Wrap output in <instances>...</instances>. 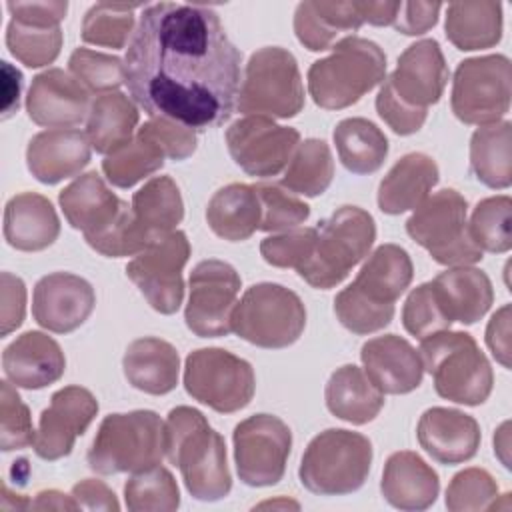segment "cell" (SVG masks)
<instances>
[{
    "label": "cell",
    "mask_w": 512,
    "mask_h": 512,
    "mask_svg": "<svg viewBox=\"0 0 512 512\" xmlns=\"http://www.w3.org/2000/svg\"><path fill=\"white\" fill-rule=\"evenodd\" d=\"M68 68L72 76L90 92H114L124 84V60L90 48H76L70 54Z\"/></svg>",
    "instance_id": "cell-48"
},
{
    "label": "cell",
    "mask_w": 512,
    "mask_h": 512,
    "mask_svg": "<svg viewBox=\"0 0 512 512\" xmlns=\"http://www.w3.org/2000/svg\"><path fill=\"white\" fill-rule=\"evenodd\" d=\"M72 498L82 510H120L116 494L96 478L80 480L72 486Z\"/></svg>",
    "instance_id": "cell-56"
},
{
    "label": "cell",
    "mask_w": 512,
    "mask_h": 512,
    "mask_svg": "<svg viewBox=\"0 0 512 512\" xmlns=\"http://www.w3.org/2000/svg\"><path fill=\"white\" fill-rule=\"evenodd\" d=\"M360 360L382 394H408L422 384L424 366L418 350L396 334L364 342Z\"/></svg>",
    "instance_id": "cell-25"
},
{
    "label": "cell",
    "mask_w": 512,
    "mask_h": 512,
    "mask_svg": "<svg viewBox=\"0 0 512 512\" xmlns=\"http://www.w3.org/2000/svg\"><path fill=\"white\" fill-rule=\"evenodd\" d=\"M60 220L52 202L36 192L12 196L4 206V240L22 252H38L56 242Z\"/></svg>",
    "instance_id": "cell-29"
},
{
    "label": "cell",
    "mask_w": 512,
    "mask_h": 512,
    "mask_svg": "<svg viewBox=\"0 0 512 512\" xmlns=\"http://www.w3.org/2000/svg\"><path fill=\"white\" fill-rule=\"evenodd\" d=\"M184 218L180 188L170 176L150 178L132 196L130 226L140 252L176 230Z\"/></svg>",
    "instance_id": "cell-27"
},
{
    "label": "cell",
    "mask_w": 512,
    "mask_h": 512,
    "mask_svg": "<svg viewBox=\"0 0 512 512\" xmlns=\"http://www.w3.org/2000/svg\"><path fill=\"white\" fill-rule=\"evenodd\" d=\"M316 230L314 252L296 272L312 288L328 290L340 284L370 252L376 240V224L364 208L340 206L318 222Z\"/></svg>",
    "instance_id": "cell-7"
},
{
    "label": "cell",
    "mask_w": 512,
    "mask_h": 512,
    "mask_svg": "<svg viewBox=\"0 0 512 512\" xmlns=\"http://www.w3.org/2000/svg\"><path fill=\"white\" fill-rule=\"evenodd\" d=\"M232 332L258 348H286L306 326V308L296 292L282 284L260 282L250 286L230 316Z\"/></svg>",
    "instance_id": "cell-10"
},
{
    "label": "cell",
    "mask_w": 512,
    "mask_h": 512,
    "mask_svg": "<svg viewBox=\"0 0 512 512\" xmlns=\"http://www.w3.org/2000/svg\"><path fill=\"white\" fill-rule=\"evenodd\" d=\"M2 118H8L12 112L18 110L20 104V90H22V74L20 70L12 68L6 60H2Z\"/></svg>",
    "instance_id": "cell-58"
},
{
    "label": "cell",
    "mask_w": 512,
    "mask_h": 512,
    "mask_svg": "<svg viewBox=\"0 0 512 512\" xmlns=\"http://www.w3.org/2000/svg\"><path fill=\"white\" fill-rule=\"evenodd\" d=\"M124 500L132 512H172L180 506V490L170 470L156 464L132 472L124 484Z\"/></svg>",
    "instance_id": "cell-42"
},
{
    "label": "cell",
    "mask_w": 512,
    "mask_h": 512,
    "mask_svg": "<svg viewBox=\"0 0 512 512\" xmlns=\"http://www.w3.org/2000/svg\"><path fill=\"white\" fill-rule=\"evenodd\" d=\"M32 510H78L76 500L58 490H42L36 494L34 502L30 504Z\"/></svg>",
    "instance_id": "cell-60"
},
{
    "label": "cell",
    "mask_w": 512,
    "mask_h": 512,
    "mask_svg": "<svg viewBox=\"0 0 512 512\" xmlns=\"http://www.w3.org/2000/svg\"><path fill=\"white\" fill-rule=\"evenodd\" d=\"M90 106V90L60 68L36 74L26 96L30 120L48 128H70L84 122Z\"/></svg>",
    "instance_id": "cell-21"
},
{
    "label": "cell",
    "mask_w": 512,
    "mask_h": 512,
    "mask_svg": "<svg viewBox=\"0 0 512 512\" xmlns=\"http://www.w3.org/2000/svg\"><path fill=\"white\" fill-rule=\"evenodd\" d=\"M502 438H504V440H500V436H498V434L494 436V452H498V456H500V460L504 462V466H506V468H510V464H508V460H506V456H504V452L508 450V422H504Z\"/></svg>",
    "instance_id": "cell-61"
},
{
    "label": "cell",
    "mask_w": 512,
    "mask_h": 512,
    "mask_svg": "<svg viewBox=\"0 0 512 512\" xmlns=\"http://www.w3.org/2000/svg\"><path fill=\"white\" fill-rule=\"evenodd\" d=\"M372 466L370 440L352 430L328 428L316 434L304 450L298 478L318 496H344L356 492Z\"/></svg>",
    "instance_id": "cell-9"
},
{
    "label": "cell",
    "mask_w": 512,
    "mask_h": 512,
    "mask_svg": "<svg viewBox=\"0 0 512 512\" xmlns=\"http://www.w3.org/2000/svg\"><path fill=\"white\" fill-rule=\"evenodd\" d=\"M444 30L458 50L492 48L502 38V4L494 0L450 2Z\"/></svg>",
    "instance_id": "cell-35"
},
{
    "label": "cell",
    "mask_w": 512,
    "mask_h": 512,
    "mask_svg": "<svg viewBox=\"0 0 512 512\" xmlns=\"http://www.w3.org/2000/svg\"><path fill=\"white\" fill-rule=\"evenodd\" d=\"M448 74L444 54L434 38L410 44L378 90V116L400 136L418 132L426 122L428 106L444 94Z\"/></svg>",
    "instance_id": "cell-2"
},
{
    "label": "cell",
    "mask_w": 512,
    "mask_h": 512,
    "mask_svg": "<svg viewBox=\"0 0 512 512\" xmlns=\"http://www.w3.org/2000/svg\"><path fill=\"white\" fill-rule=\"evenodd\" d=\"M512 68L504 54L466 58L456 66L450 106L464 124H494L510 108Z\"/></svg>",
    "instance_id": "cell-14"
},
{
    "label": "cell",
    "mask_w": 512,
    "mask_h": 512,
    "mask_svg": "<svg viewBox=\"0 0 512 512\" xmlns=\"http://www.w3.org/2000/svg\"><path fill=\"white\" fill-rule=\"evenodd\" d=\"M58 202L68 224L80 230L88 244L110 232L128 208V202L120 200L96 170L70 182L58 194Z\"/></svg>",
    "instance_id": "cell-22"
},
{
    "label": "cell",
    "mask_w": 512,
    "mask_h": 512,
    "mask_svg": "<svg viewBox=\"0 0 512 512\" xmlns=\"http://www.w3.org/2000/svg\"><path fill=\"white\" fill-rule=\"evenodd\" d=\"M470 168L488 188L504 190L512 182V124L500 120L480 126L470 138Z\"/></svg>",
    "instance_id": "cell-38"
},
{
    "label": "cell",
    "mask_w": 512,
    "mask_h": 512,
    "mask_svg": "<svg viewBox=\"0 0 512 512\" xmlns=\"http://www.w3.org/2000/svg\"><path fill=\"white\" fill-rule=\"evenodd\" d=\"M6 46L24 66L40 68L58 58L62 48V30L60 26L28 24L12 18L6 28Z\"/></svg>",
    "instance_id": "cell-43"
},
{
    "label": "cell",
    "mask_w": 512,
    "mask_h": 512,
    "mask_svg": "<svg viewBox=\"0 0 512 512\" xmlns=\"http://www.w3.org/2000/svg\"><path fill=\"white\" fill-rule=\"evenodd\" d=\"M138 126V108L134 102L114 90L96 96L86 118V136L98 154H112L132 142Z\"/></svg>",
    "instance_id": "cell-37"
},
{
    "label": "cell",
    "mask_w": 512,
    "mask_h": 512,
    "mask_svg": "<svg viewBox=\"0 0 512 512\" xmlns=\"http://www.w3.org/2000/svg\"><path fill=\"white\" fill-rule=\"evenodd\" d=\"M94 304L96 294L88 280L70 272H52L34 286L32 316L42 328L68 334L88 320Z\"/></svg>",
    "instance_id": "cell-20"
},
{
    "label": "cell",
    "mask_w": 512,
    "mask_h": 512,
    "mask_svg": "<svg viewBox=\"0 0 512 512\" xmlns=\"http://www.w3.org/2000/svg\"><path fill=\"white\" fill-rule=\"evenodd\" d=\"M236 108L248 116H296L304 108V86L294 54L280 46L256 50L246 62Z\"/></svg>",
    "instance_id": "cell-11"
},
{
    "label": "cell",
    "mask_w": 512,
    "mask_h": 512,
    "mask_svg": "<svg viewBox=\"0 0 512 512\" xmlns=\"http://www.w3.org/2000/svg\"><path fill=\"white\" fill-rule=\"evenodd\" d=\"M510 212L512 200L506 194L484 198L472 210L468 232L480 250L508 252L512 246L510 234Z\"/></svg>",
    "instance_id": "cell-44"
},
{
    "label": "cell",
    "mask_w": 512,
    "mask_h": 512,
    "mask_svg": "<svg viewBox=\"0 0 512 512\" xmlns=\"http://www.w3.org/2000/svg\"><path fill=\"white\" fill-rule=\"evenodd\" d=\"M442 4L438 2H400L394 18V28L406 36H418L428 32L438 22Z\"/></svg>",
    "instance_id": "cell-54"
},
{
    "label": "cell",
    "mask_w": 512,
    "mask_h": 512,
    "mask_svg": "<svg viewBox=\"0 0 512 512\" xmlns=\"http://www.w3.org/2000/svg\"><path fill=\"white\" fill-rule=\"evenodd\" d=\"M386 54L360 36H344L332 46V54L308 68V92L316 106L342 110L356 104L366 92L384 82Z\"/></svg>",
    "instance_id": "cell-5"
},
{
    "label": "cell",
    "mask_w": 512,
    "mask_h": 512,
    "mask_svg": "<svg viewBox=\"0 0 512 512\" xmlns=\"http://www.w3.org/2000/svg\"><path fill=\"white\" fill-rule=\"evenodd\" d=\"M402 324L408 334L424 340L436 332L448 330L452 320L446 316L432 282H424L408 294L402 308Z\"/></svg>",
    "instance_id": "cell-49"
},
{
    "label": "cell",
    "mask_w": 512,
    "mask_h": 512,
    "mask_svg": "<svg viewBox=\"0 0 512 512\" xmlns=\"http://www.w3.org/2000/svg\"><path fill=\"white\" fill-rule=\"evenodd\" d=\"M164 152L142 132H136V138L122 146L120 150L108 154L102 160V172L106 180L118 188H130L142 178L154 174L164 166Z\"/></svg>",
    "instance_id": "cell-41"
},
{
    "label": "cell",
    "mask_w": 512,
    "mask_h": 512,
    "mask_svg": "<svg viewBox=\"0 0 512 512\" xmlns=\"http://www.w3.org/2000/svg\"><path fill=\"white\" fill-rule=\"evenodd\" d=\"M256 196L260 200V226L264 232H286L306 222L310 216V206L286 192L278 184H254Z\"/></svg>",
    "instance_id": "cell-46"
},
{
    "label": "cell",
    "mask_w": 512,
    "mask_h": 512,
    "mask_svg": "<svg viewBox=\"0 0 512 512\" xmlns=\"http://www.w3.org/2000/svg\"><path fill=\"white\" fill-rule=\"evenodd\" d=\"M234 462L238 478L246 486H274L286 472L292 448V432L274 414H254L236 424Z\"/></svg>",
    "instance_id": "cell-15"
},
{
    "label": "cell",
    "mask_w": 512,
    "mask_h": 512,
    "mask_svg": "<svg viewBox=\"0 0 512 512\" xmlns=\"http://www.w3.org/2000/svg\"><path fill=\"white\" fill-rule=\"evenodd\" d=\"M34 428L28 406L10 380L0 382V448L2 452L22 450L34 444Z\"/></svg>",
    "instance_id": "cell-50"
},
{
    "label": "cell",
    "mask_w": 512,
    "mask_h": 512,
    "mask_svg": "<svg viewBox=\"0 0 512 512\" xmlns=\"http://www.w3.org/2000/svg\"><path fill=\"white\" fill-rule=\"evenodd\" d=\"M416 436L426 454L446 466L474 458L482 438L480 426L470 414L442 406L428 408L420 416Z\"/></svg>",
    "instance_id": "cell-24"
},
{
    "label": "cell",
    "mask_w": 512,
    "mask_h": 512,
    "mask_svg": "<svg viewBox=\"0 0 512 512\" xmlns=\"http://www.w3.org/2000/svg\"><path fill=\"white\" fill-rule=\"evenodd\" d=\"M138 132L148 136L158 148L164 152L170 160H186L196 150V132L176 120L154 116L148 122H144Z\"/></svg>",
    "instance_id": "cell-52"
},
{
    "label": "cell",
    "mask_w": 512,
    "mask_h": 512,
    "mask_svg": "<svg viewBox=\"0 0 512 512\" xmlns=\"http://www.w3.org/2000/svg\"><path fill=\"white\" fill-rule=\"evenodd\" d=\"M240 62L242 52L212 8L158 2L140 14L124 56V84L150 118L206 130L232 116Z\"/></svg>",
    "instance_id": "cell-1"
},
{
    "label": "cell",
    "mask_w": 512,
    "mask_h": 512,
    "mask_svg": "<svg viewBox=\"0 0 512 512\" xmlns=\"http://www.w3.org/2000/svg\"><path fill=\"white\" fill-rule=\"evenodd\" d=\"M98 414L96 396L82 386H64L50 398L48 408L40 412L34 436V452L42 460H58L72 452L74 442L82 436Z\"/></svg>",
    "instance_id": "cell-19"
},
{
    "label": "cell",
    "mask_w": 512,
    "mask_h": 512,
    "mask_svg": "<svg viewBox=\"0 0 512 512\" xmlns=\"http://www.w3.org/2000/svg\"><path fill=\"white\" fill-rule=\"evenodd\" d=\"M334 176V160L330 146L320 138L300 142L288 162L280 186L302 196H320L326 192Z\"/></svg>",
    "instance_id": "cell-40"
},
{
    "label": "cell",
    "mask_w": 512,
    "mask_h": 512,
    "mask_svg": "<svg viewBox=\"0 0 512 512\" xmlns=\"http://www.w3.org/2000/svg\"><path fill=\"white\" fill-rule=\"evenodd\" d=\"M362 24L358 2L306 0L294 12L296 38L310 52L330 50L340 34L354 32Z\"/></svg>",
    "instance_id": "cell-33"
},
{
    "label": "cell",
    "mask_w": 512,
    "mask_h": 512,
    "mask_svg": "<svg viewBox=\"0 0 512 512\" xmlns=\"http://www.w3.org/2000/svg\"><path fill=\"white\" fill-rule=\"evenodd\" d=\"M438 178V166L428 154H404L378 186V208L390 216L414 210L428 198Z\"/></svg>",
    "instance_id": "cell-31"
},
{
    "label": "cell",
    "mask_w": 512,
    "mask_h": 512,
    "mask_svg": "<svg viewBox=\"0 0 512 512\" xmlns=\"http://www.w3.org/2000/svg\"><path fill=\"white\" fill-rule=\"evenodd\" d=\"M414 266L398 244L378 246L362 264L358 276L334 298L340 324L354 334H372L394 318V302L406 292Z\"/></svg>",
    "instance_id": "cell-3"
},
{
    "label": "cell",
    "mask_w": 512,
    "mask_h": 512,
    "mask_svg": "<svg viewBox=\"0 0 512 512\" xmlns=\"http://www.w3.org/2000/svg\"><path fill=\"white\" fill-rule=\"evenodd\" d=\"M26 314V286L20 276L0 274V336L14 332Z\"/></svg>",
    "instance_id": "cell-53"
},
{
    "label": "cell",
    "mask_w": 512,
    "mask_h": 512,
    "mask_svg": "<svg viewBox=\"0 0 512 512\" xmlns=\"http://www.w3.org/2000/svg\"><path fill=\"white\" fill-rule=\"evenodd\" d=\"M140 4H94L82 20V40L106 48H124L134 28V10Z\"/></svg>",
    "instance_id": "cell-45"
},
{
    "label": "cell",
    "mask_w": 512,
    "mask_h": 512,
    "mask_svg": "<svg viewBox=\"0 0 512 512\" xmlns=\"http://www.w3.org/2000/svg\"><path fill=\"white\" fill-rule=\"evenodd\" d=\"M184 388L200 404L232 414L250 404L256 376L244 358L224 348H198L186 358Z\"/></svg>",
    "instance_id": "cell-13"
},
{
    "label": "cell",
    "mask_w": 512,
    "mask_h": 512,
    "mask_svg": "<svg viewBox=\"0 0 512 512\" xmlns=\"http://www.w3.org/2000/svg\"><path fill=\"white\" fill-rule=\"evenodd\" d=\"M498 484L484 468H464L450 480L446 488V508L450 512H472L494 508Z\"/></svg>",
    "instance_id": "cell-47"
},
{
    "label": "cell",
    "mask_w": 512,
    "mask_h": 512,
    "mask_svg": "<svg viewBox=\"0 0 512 512\" xmlns=\"http://www.w3.org/2000/svg\"><path fill=\"white\" fill-rule=\"evenodd\" d=\"M6 8L10 10L14 20L28 22V24H42V26H60L68 12V2L50 0V2H8Z\"/></svg>",
    "instance_id": "cell-55"
},
{
    "label": "cell",
    "mask_w": 512,
    "mask_h": 512,
    "mask_svg": "<svg viewBox=\"0 0 512 512\" xmlns=\"http://www.w3.org/2000/svg\"><path fill=\"white\" fill-rule=\"evenodd\" d=\"M2 370L16 388L40 390L58 382L66 370L60 344L44 332L28 330L2 352Z\"/></svg>",
    "instance_id": "cell-23"
},
{
    "label": "cell",
    "mask_w": 512,
    "mask_h": 512,
    "mask_svg": "<svg viewBox=\"0 0 512 512\" xmlns=\"http://www.w3.org/2000/svg\"><path fill=\"white\" fill-rule=\"evenodd\" d=\"M486 344L492 356L504 366L510 368V304H504L488 322Z\"/></svg>",
    "instance_id": "cell-57"
},
{
    "label": "cell",
    "mask_w": 512,
    "mask_h": 512,
    "mask_svg": "<svg viewBox=\"0 0 512 512\" xmlns=\"http://www.w3.org/2000/svg\"><path fill=\"white\" fill-rule=\"evenodd\" d=\"M260 200L254 186L232 182L214 192L206 208L212 232L228 242L248 240L260 226Z\"/></svg>",
    "instance_id": "cell-36"
},
{
    "label": "cell",
    "mask_w": 512,
    "mask_h": 512,
    "mask_svg": "<svg viewBox=\"0 0 512 512\" xmlns=\"http://www.w3.org/2000/svg\"><path fill=\"white\" fill-rule=\"evenodd\" d=\"M332 136L342 166L352 174H372L388 156V138L366 118L340 120Z\"/></svg>",
    "instance_id": "cell-39"
},
{
    "label": "cell",
    "mask_w": 512,
    "mask_h": 512,
    "mask_svg": "<svg viewBox=\"0 0 512 512\" xmlns=\"http://www.w3.org/2000/svg\"><path fill=\"white\" fill-rule=\"evenodd\" d=\"M324 400L330 414L358 426L374 420L384 406V394L354 364H344L332 372L326 382Z\"/></svg>",
    "instance_id": "cell-34"
},
{
    "label": "cell",
    "mask_w": 512,
    "mask_h": 512,
    "mask_svg": "<svg viewBox=\"0 0 512 512\" xmlns=\"http://www.w3.org/2000/svg\"><path fill=\"white\" fill-rule=\"evenodd\" d=\"M316 236V228H292L282 234H272L260 242V254L270 266L298 270L312 256Z\"/></svg>",
    "instance_id": "cell-51"
},
{
    "label": "cell",
    "mask_w": 512,
    "mask_h": 512,
    "mask_svg": "<svg viewBox=\"0 0 512 512\" xmlns=\"http://www.w3.org/2000/svg\"><path fill=\"white\" fill-rule=\"evenodd\" d=\"M240 274L224 260H202L190 272L184 320L200 338H218L232 332L230 316L240 292Z\"/></svg>",
    "instance_id": "cell-16"
},
{
    "label": "cell",
    "mask_w": 512,
    "mask_h": 512,
    "mask_svg": "<svg viewBox=\"0 0 512 512\" xmlns=\"http://www.w3.org/2000/svg\"><path fill=\"white\" fill-rule=\"evenodd\" d=\"M384 500L398 510H426L440 492L436 470L422 456L400 450L388 456L380 480Z\"/></svg>",
    "instance_id": "cell-28"
},
{
    "label": "cell",
    "mask_w": 512,
    "mask_h": 512,
    "mask_svg": "<svg viewBox=\"0 0 512 512\" xmlns=\"http://www.w3.org/2000/svg\"><path fill=\"white\" fill-rule=\"evenodd\" d=\"M164 452L178 466L192 498L216 502L228 496L232 476L224 438L206 416L190 406H176L164 422Z\"/></svg>",
    "instance_id": "cell-4"
},
{
    "label": "cell",
    "mask_w": 512,
    "mask_h": 512,
    "mask_svg": "<svg viewBox=\"0 0 512 512\" xmlns=\"http://www.w3.org/2000/svg\"><path fill=\"white\" fill-rule=\"evenodd\" d=\"M92 144L88 136L74 128H52L30 138L26 166L42 184H58L82 172L90 162Z\"/></svg>",
    "instance_id": "cell-26"
},
{
    "label": "cell",
    "mask_w": 512,
    "mask_h": 512,
    "mask_svg": "<svg viewBox=\"0 0 512 512\" xmlns=\"http://www.w3.org/2000/svg\"><path fill=\"white\" fill-rule=\"evenodd\" d=\"M300 132L280 126L266 116H246L226 130V146L232 160L250 176L270 178L280 174L296 146Z\"/></svg>",
    "instance_id": "cell-18"
},
{
    "label": "cell",
    "mask_w": 512,
    "mask_h": 512,
    "mask_svg": "<svg viewBox=\"0 0 512 512\" xmlns=\"http://www.w3.org/2000/svg\"><path fill=\"white\" fill-rule=\"evenodd\" d=\"M164 422L152 410L108 414L88 450V466L102 476L140 472L164 458Z\"/></svg>",
    "instance_id": "cell-8"
},
{
    "label": "cell",
    "mask_w": 512,
    "mask_h": 512,
    "mask_svg": "<svg viewBox=\"0 0 512 512\" xmlns=\"http://www.w3.org/2000/svg\"><path fill=\"white\" fill-rule=\"evenodd\" d=\"M400 2H358V12L362 22L374 26H390L398 14Z\"/></svg>",
    "instance_id": "cell-59"
},
{
    "label": "cell",
    "mask_w": 512,
    "mask_h": 512,
    "mask_svg": "<svg viewBox=\"0 0 512 512\" xmlns=\"http://www.w3.org/2000/svg\"><path fill=\"white\" fill-rule=\"evenodd\" d=\"M418 354L440 398L464 406L488 400L494 384L492 366L468 332H436L420 340Z\"/></svg>",
    "instance_id": "cell-6"
},
{
    "label": "cell",
    "mask_w": 512,
    "mask_h": 512,
    "mask_svg": "<svg viewBox=\"0 0 512 512\" xmlns=\"http://www.w3.org/2000/svg\"><path fill=\"white\" fill-rule=\"evenodd\" d=\"M188 258L190 242L182 230H174L136 254L126 264V276L156 312L174 314L184 298L182 270Z\"/></svg>",
    "instance_id": "cell-17"
},
{
    "label": "cell",
    "mask_w": 512,
    "mask_h": 512,
    "mask_svg": "<svg viewBox=\"0 0 512 512\" xmlns=\"http://www.w3.org/2000/svg\"><path fill=\"white\" fill-rule=\"evenodd\" d=\"M122 368L128 384L152 396L168 394L178 384L180 356L176 348L154 336L136 338L128 344Z\"/></svg>",
    "instance_id": "cell-30"
},
{
    "label": "cell",
    "mask_w": 512,
    "mask_h": 512,
    "mask_svg": "<svg viewBox=\"0 0 512 512\" xmlns=\"http://www.w3.org/2000/svg\"><path fill=\"white\" fill-rule=\"evenodd\" d=\"M466 198L454 188L428 196L406 220L408 236L442 266H470L482 260L466 222Z\"/></svg>",
    "instance_id": "cell-12"
},
{
    "label": "cell",
    "mask_w": 512,
    "mask_h": 512,
    "mask_svg": "<svg viewBox=\"0 0 512 512\" xmlns=\"http://www.w3.org/2000/svg\"><path fill=\"white\" fill-rule=\"evenodd\" d=\"M446 316L460 324H476L492 306L494 290L486 272L472 266H454L432 280Z\"/></svg>",
    "instance_id": "cell-32"
}]
</instances>
